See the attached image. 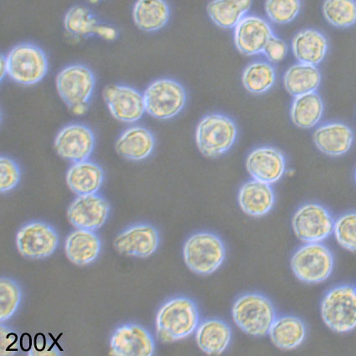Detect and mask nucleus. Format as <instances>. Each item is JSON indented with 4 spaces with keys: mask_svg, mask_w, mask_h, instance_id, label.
<instances>
[{
    "mask_svg": "<svg viewBox=\"0 0 356 356\" xmlns=\"http://www.w3.org/2000/svg\"><path fill=\"white\" fill-rule=\"evenodd\" d=\"M301 10L300 0H266L265 11L268 18L277 24L296 19Z\"/></svg>",
    "mask_w": 356,
    "mask_h": 356,
    "instance_id": "obj_35",
    "label": "nucleus"
},
{
    "mask_svg": "<svg viewBox=\"0 0 356 356\" xmlns=\"http://www.w3.org/2000/svg\"><path fill=\"white\" fill-rule=\"evenodd\" d=\"M323 14L333 26H352L356 23L355 0H325L323 5Z\"/></svg>",
    "mask_w": 356,
    "mask_h": 356,
    "instance_id": "obj_33",
    "label": "nucleus"
},
{
    "mask_svg": "<svg viewBox=\"0 0 356 356\" xmlns=\"http://www.w3.org/2000/svg\"><path fill=\"white\" fill-rule=\"evenodd\" d=\"M232 314L233 321L240 330L256 337L267 335L277 318L273 302L263 294L255 293L237 298Z\"/></svg>",
    "mask_w": 356,
    "mask_h": 356,
    "instance_id": "obj_2",
    "label": "nucleus"
},
{
    "mask_svg": "<svg viewBox=\"0 0 356 356\" xmlns=\"http://www.w3.org/2000/svg\"><path fill=\"white\" fill-rule=\"evenodd\" d=\"M155 139L149 129L140 126L130 127L117 139L115 149L118 154L129 161H141L150 156Z\"/></svg>",
    "mask_w": 356,
    "mask_h": 356,
    "instance_id": "obj_21",
    "label": "nucleus"
},
{
    "mask_svg": "<svg viewBox=\"0 0 356 356\" xmlns=\"http://www.w3.org/2000/svg\"><path fill=\"white\" fill-rule=\"evenodd\" d=\"M334 234L343 248L356 252V212L339 216L334 222Z\"/></svg>",
    "mask_w": 356,
    "mask_h": 356,
    "instance_id": "obj_36",
    "label": "nucleus"
},
{
    "mask_svg": "<svg viewBox=\"0 0 356 356\" xmlns=\"http://www.w3.org/2000/svg\"><path fill=\"white\" fill-rule=\"evenodd\" d=\"M252 0H212L207 13L213 23L223 29H233L251 10Z\"/></svg>",
    "mask_w": 356,
    "mask_h": 356,
    "instance_id": "obj_29",
    "label": "nucleus"
},
{
    "mask_svg": "<svg viewBox=\"0 0 356 356\" xmlns=\"http://www.w3.org/2000/svg\"><path fill=\"white\" fill-rule=\"evenodd\" d=\"M321 83V74L316 65L298 63L285 72L284 88L294 97L316 92Z\"/></svg>",
    "mask_w": 356,
    "mask_h": 356,
    "instance_id": "obj_30",
    "label": "nucleus"
},
{
    "mask_svg": "<svg viewBox=\"0 0 356 356\" xmlns=\"http://www.w3.org/2000/svg\"><path fill=\"white\" fill-rule=\"evenodd\" d=\"M88 1L92 3H97L98 2H100L101 0H88Z\"/></svg>",
    "mask_w": 356,
    "mask_h": 356,
    "instance_id": "obj_41",
    "label": "nucleus"
},
{
    "mask_svg": "<svg viewBox=\"0 0 356 356\" xmlns=\"http://www.w3.org/2000/svg\"><path fill=\"white\" fill-rule=\"evenodd\" d=\"M8 76L15 83L32 86L40 83L48 72L44 52L33 44H19L6 56Z\"/></svg>",
    "mask_w": 356,
    "mask_h": 356,
    "instance_id": "obj_7",
    "label": "nucleus"
},
{
    "mask_svg": "<svg viewBox=\"0 0 356 356\" xmlns=\"http://www.w3.org/2000/svg\"><path fill=\"white\" fill-rule=\"evenodd\" d=\"M95 148V136L88 127L73 124L64 127L55 138L57 154L72 163L88 161Z\"/></svg>",
    "mask_w": 356,
    "mask_h": 356,
    "instance_id": "obj_14",
    "label": "nucleus"
},
{
    "mask_svg": "<svg viewBox=\"0 0 356 356\" xmlns=\"http://www.w3.org/2000/svg\"><path fill=\"white\" fill-rule=\"evenodd\" d=\"M268 334L274 346L281 350H291L305 341L307 330L302 319L286 315L275 319Z\"/></svg>",
    "mask_w": 356,
    "mask_h": 356,
    "instance_id": "obj_28",
    "label": "nucleus"
},
{
    "mask_svg": "<svg viewBox=\"0 0 356 356\" xmlns=\"http://www.w3.org/2000/svg\"><path fill=\"white\" fill-rule=\"evenodd\" d=\"M101 249V240L93 231L77 229L70 233L65 240V255L71 263L77 266L93 263L99 256Z\"/></svg>",
    "mask_w": 356,
    "mask_h": 356,
    "instance_id": "obj_23",
    "label": "nucleus"
},
{
    "mask_svg": "<svg viewBox=\"0 0 356 356\" xmlns=\"http://www.w3.org/2000/svg\"><path fill=\"white\" fill-rule=\"evenodd\" d=\"M355 182H356V170H355Z\"/></svg>",
    "mask_w": 356,
    "mask_h": 356,
    "instance_id": "obj_42",
    "label": "nucleus"
},
{
    "mask_svg": "<svg viewBox=\"0 0 356 356\" xmlns=\"http://www.w3.org/2000/svg\"><path fill=\"white\" fill-rule=\"evenodd\" d=\"M314 142L323 154L337 157L345 154L354 143V133L342 122H328L318 127L314 133Z\"/></svg>",
    "mask_w": 356,
    "mask_h": 356,
    "instance_id": "obj_20",
    "label": "nucleus"
},
{
    "mask_svg": "<svg viewBox=\"0 0 356 356\" xmlns=\"http://www.w3.org/2000/svg\"><path fill=\"white\" fill-rule=\"evenodd\" d=\"M245 167L253 179L272 185L284 176L286 161L280 150L261 147L248 155Z\"/></svg>",
    "mask_w": 356,
    "mask_h": 356,
    "instance_id": "obj_19",
    "label": "nucleus"
},
{
    "mask_svg": "<svg viewBox=\"0 0 356 356\" xmlns=\"http://www.w3.org/2000/svg\"><path fill=\"white\" fill-rule=\"evenodd\" d=\"M109 212V203L102 196L79 195L68 207L67 218L76 229L95 232L104 226Z\"/></svg>",
    "mask_w": 356,
    "mask_h": 356,
    "instance_id": "obj_13",
    "label": "nucleus"
},
{
    "mask_svg": "<svg viewBox=\"0 0 356 356\" xmlns=\"http://www.w3.org/2000/svg\"><path fill=\"white\" fill-rule=\"evenodd\" d=\"M146 113L157 120L177 116L186 104V92L178 81L163 79L153 81L144 94Z\"/></svg>",
    "mask_w": 356,
    "mask_h": 356,
    "instance_id": "obj_9",
    "label": "nucleus"
},
{
    "mask_svg": "<svg viewBox=\"0 0 356 356\" xmlns=\"http://www.w3.org/2000/svg\"><path fill=\"white\" fill-rule=\"evenodd\" d=\"M321 316L325 325L337 333L356 328V288L339 285L327 292L321 302Z\"/></svg>",
    "mask_w": 356,
    "mask_h": 356,
    "instance_id": "obj_5",
    "label": "nucleus"
},
{
    "mask_svg": "<svg viewBox=\"0 0 356 356\" xmlns=\"http://www.w3.org/2000/svg\"><path fill=\"white\" fill-rule=\"evenodd\" d=\"M333 253L324 244L306 243L294 252L291 268L294 275L306 284L325 282L333 272Z\"/></svg>",
    "mask_w": 356,
    "mask_h": 356,
    "instance_id": "obj_8",
    "label": "nucleus"
},
{
    "mask_svg": "<svg viewBox=\"0 0 356 356\" xmlns=\"http://www.w3.org/2000/svg\"><path fill=\"white\" fill-rule=\"evenodd\" d=\"M70 190L77 195L97 194L104 183V173L97 163L84 161L73 163L67 173Z\"/></svg>",
    "mask_w": 356,
    "mask_h": 356,
    "instance_id": "obj_25",
    "label": "nucleus"
},
{
    "mask_svg": "<svg viewBox=\"0 0 356 356\" xmlns=\"http://www.w3.org/2000/svg\"><path fill=\"white\" fill-rule=\"evenodd\" d=\"M64 27L69 35L74 38H84L96 35L112 42L118 35L115 28L102 23L87 7L75 6L65 15Z\"/></svg>",
    "mask_w": 356,
    "mask_h": 356,
    "instance_id": "obj_18",
    "label": "nucleus"
},
{
    "mask_svg": "<svg viewBox=\"0 0 356 356\" xmlns=\"http://www.w3.org/2000/svg\"><path fill=\"white\" fill-rule=\"evenodd\" d=\"M328 47L325 36L312 29L298 32L292 42L293 53L298 63L313 65L324 60Z\"/></svg>",
    "mask_w": 356,
    "mask_h": 356,
    "instance_id": "obj_26",
    "label": "nucleus"
},
{
    "mask_svg": "<svg viewBox=\"0 0 356 356\" xmlns=\"http://www.w3.org/2000/svg\"><path fill=\"white\" fill-rule=\"evenodd\" d=\"M110 349L114 355L150 356L154 353L155 343L152 335L144 327L127 324L114 331Z\"/></svg>",
    "mask_w": 356,
    "mask_h": 356,
    "instance_id": "obj_16",
    "label": "nucleus"
},
{
    "mask_svg": "<svg viewBox=\"0 0 356 356\" xmlns=\"http://www.w3.org/2000/svg\"><path fill=\"white\" fill-rule=\"evenodd\" d=\"M264 54L273 63H280L288 54V47L284 40L273 35L264 50Z\"/></svg>",
    "mask_w": 356,
    "mask_h": 356,
    "instance_id": "obj_38",
    "label": "nucleus"
},
{
    "mask_svg": "<svg viewBox=\"0 0 356 356\" xmlns=\"http://www.w3.org/2000/svg\"><path fill=\"white\" fill-rule=\"evenodd\" d=\"M238 203L245 214L261 218L272 210L275 203V195L268 184L252 179L241 187Z\"/></svg>",
    "mask_w": 356,
    "mask_h": 356,
    "instance_id": "obj_22",
    "label": "nucleus"
},
{
    "mask_svg": "<svg viewBox=\"0 0 356 356\" xmlns=\"http://www.w3.org/2000/svg\"><path fill=\"white\" fill-rule=\"evenodd\" d=\"M275 81V69L271 64L264 61L248 65L243 74L244 88L253 94L267 92L273 88Z\"/></svg>",
    "mask_w": 356,
    "mask_h": 356,
    "instance_id": "obj_32",
    "label": "nucleus"
},
{
    "mask_svg": "<svg viewBox=\"0 0 356 356\" xmlns=\"http://www.w3.org/2000/svg\"><path fill=\"white\" fill-rule=\"evenodd\" d=\"M102 96L110 113L118 121L133 124L140 120L146 112L144 95L129 86L109 85Z\"/></svg>",
    "mask_w": 356,
    "mask_h": 356,
    "instance_id": "obj_12",
    "label": "nucleus"
},
{
    "mask_svg": "<svg viewBox=\"0 0 356 356\" xmlns=\"http://www.w3.org/2000/svg\"><path fill=\"white\" fill-rule=\"evenodd\" d=\"M22 300V291L17 282L3 277L0 280V321L5 323L14 316Z\"/></svg>",
    "mask_w": 356,
    "mask_h": 356,
    "instance_id": "obj_34",
    "label": "nucleus"
},
{
    "mask_svg": "<svg viewBox=\"0 0 356 356\" xmlns=\"http://www.w3.org/2000/svg\"><path fill=\"white\" fill-rule=\"evenodd\" d=\"M230 326L220 319H207L195 330V341L204 353L220 355L226 351L232 341Z\"/></svg>",
    "mask_w": 356,
    "mask_h": 356,
    "instance_id": "obj_24",
    "label": "nucleus"
},
{
    "mask_svg": "<svg viewBox=\"0 0 356 356\" xmlns=\"http://www.w3.org/2000/svg\"><path fill=\"white\" fill-rule=\"evenodd\" d=\"M16 247L24 259L42 260L53 254L59 244V236L50 225L32 222L19 229L15 238Z\"/></svg>",
    "mask_w": 356,
    "mask_h": 356,
    "instance_id": "obj_11",
    "label": "nucleus"
},
{
    "mask_svg": "<svg viewBox=\"0 0 356 356\" xmlns=\"http://www.w3.org/2000/svg\"><path fill=\"white\" fill-rule=\"evenodd\" d=\"M56 86L61 99L75 115L88 112L96 79L93 72L83 65H71L63 68L56 76Z\"/></svg>",
    "mask_w": 356,
    "mask_h": 356,
    "instance_id": "obj_3",
    "label": "nucleus"
},
{
    "mask_svg": "<svg viewBox=\"0 0 356 356\" xmlns=\"http://www.w3.org/2000/svg\"><path fill=\"white\" fill-rule=\"evenodd\" d=\"M0 335H1L0 337V339H1L0 354L2 355L15 354L19 350L17 335L3 324L0 328Z\"/></svg>",
    "mask_w": 356,
    "mask_h": 356,
    "instance_id": "obj_39",
    "label": "nucleus"
},
{
    "mask_svg": "<svg viewBox=\"0 0 356 356\" xmlns=\"http://www.w3.org/2000/svg\"><path fill=\"white\" fill-rule=\"evenodd\" d=\"M235 122L222 114H211L202 118L196 129L195 140L204 156L216 158L227 152L236 141Z\"/></svg>",
    "mask_w": 356,
    "mask_h": 356,
    "instance_id": "obj_6",
    "label": "nucleus"
},
{
    "mask_svg": "<svg viewBox=\"0 0 356 356\" xmlns=\"http://www.w3.org/2000/svg\"><path fill=\"white\" fill-rule=\"evenodd\" d=\"M324 104L316 92H310L294 98L290 115L294 124L301 129L314 128L321 120Z\"/></svg>",
    "mask_w": 356,
    "mask_h": 356,
    "instance_id": "obj_31",
    "label": "nucleus"
},
{
    "mask_svg": "<svg viewBox=\"0 0 356 356\" xmlns=\"http://www.w3.org/2000/svg\"><path fill=\"white\" fill-rule=\"evenodd\" d=\"M199 325L197 306L186 297L167 301L159 309L155 319L157 337L163 343L182 341L194 334Z\"/></svg>",
    "mask_w": 356,
    "mask_h": 356,
    "instance_id": "obj_1",
    "label": "nucleus"
},
{
    "mask_svg": "<svg viewBox=\"0 0 356 356\" xmlns=\"http://www.w3.org/2000/svg\"><path fill=\"white\" fill-rule=\"evenodd\" d=\"M22 173L17 163L6 156L0 159V191L7 193L17 186Z\"/></svg>",
    "mask_w": 356,
    "mask_h": 356,
    "instance_id": "obj_37",
    "label": "nucleus"
},
{
    "mask_svg": "<svg viewBox=\"0 0 356 356\" xmlns=\"http://www.w3.org/2000/svg\"><path fill=\"white\" fill-rule=\"evenodd\" d=\"M273 35L269 23L256 15L245 16L234 28L235 46L241 54L245 56L263 53Z\"/></svg>",
    "mask_w": 356,
    "mask_h": 356,
    "instance_id": "obj_17",
    "label": "nucleus"
},
{
    "mask_svg": "<svg viewBox=\"0 0 356 356\" xmlns=\"http://www.w3.org/2000/svg\"><path fill=\"white\" fill-rule=\"evenodd\" d=\"M159 245V232L149 224H137L127 228L113 241L114 248L120 254L140 259L153 255Z\"/></svg>",
    "mask_w": 356,
    "mask_h": 356,
    "instance_id": "obj_15",
    "label": "nucleus"
},
{
    "mask_svg": "<svg viewBox=\"0 0 356 356\" xmlns=\"http://www.w3.org/2000/svg\"><path fill=\"white\" fill-rule=\"evenodd\" d=\"M0 73H1V80L5 79V77L8 76V65L5 56H1V60H0Z\"/></svg>",
    "mask_w": 356,
    "mask_h": 356,
    "instance_id": "obj_40",
    "label": "nucleus"
},
{
    "mask_svg": "<svg viewBox=\"0 0 356 356\" xmlns=\"http://www.w3.org/2000/svg\"><path fill=\"white\" fill-rule=\"evenodd\" d=\"M170 6L165 0H137L134 6L133 19L143 31L161 30L169 22Z\"/></svg>",
    "mask_w": 356,
    "mask_h": 356,
    "instance_id": "obj_27",
    "label": "nucleus"
},
{
    "mask_svg": "<svg viewBox=\"0 0 356 356\" xmlns=\"http://www.w3.org/2000/svg\"><path fill=\"white\" fill-rule=\"evenodd\" d=\"M292 226L298 238L305 243H318L334 232V220L321 204L308 203L298 209Z\"/></svg>",
    "mask_w": 356,
    "mask_h": 356,
    "instance_id": "obj_10",
    "label": "nucleus"
},
{
    "mask_svg": "<svg viewBox=\"0 0 356 356\" xmlns=\"http://www.w3.org/2000/svg\"><path fill=\"white\" fill-rule=\"evenodd\" d=\"M183 256L192 272L200 275H210L223 264L226 248L222 239L213 233L198 232L186 241Z\"/></svg>",
    "mask_w": 356,
    "mask_h": 356,
    "instance_id": "obj_4",
    "label": "nucleus"
}]
</instances>
